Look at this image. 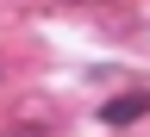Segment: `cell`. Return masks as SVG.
Masks as SVG:
<instances>
[{
	"label": "cell",
	"mask_w": 150,
	"mask_h": 137,
	"mask_svg": "<svg viewBox=\"0 0 150 137\" xmlns=\"http://www.w3.org/2000/svg\"><path fill=\"white\" fill-rule=\"evenodd\" d=\"M150 112V93H125V100H106L100 106V119L106 125H131V119H144Z\"/></svg>",
	"instance_id": "obj_1"
}]
</instances>
